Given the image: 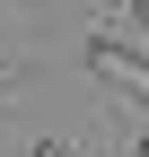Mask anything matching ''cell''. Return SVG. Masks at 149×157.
Listing matches in <instances>:
<instances>
[{
	"label": "cell",
	"mask_w": 149,
	"mask_h": 157,
	"mask_svg": "<svg viewBox=\"0 0 149 157\" xmlns=\"http://www.w3.org/2000/svg\"><path fill=\"white\" fill-rule=\"evenodd\" d=\"M88 61H97L105 78H114V87H132V96H149V52H132V44H123V35H88Z\"/></svg>",
	"instance_id": "cell-1"
},
{
	"label": "cell",
	"mask_w": 149,
	"mask_h": 157,
	"mask_svg": "<svg viewBox=\"0 0 149 157\" xmlns=\"http://www.w3.org/2000/svg\"><path fill=\"white\" fill-rule=\"evenodd\" d=\"M9 78H26V61H9V52H0V87H9Z\"/></svg>",
	"instance_id": "cell-2"
},
{
	"label": "cell",
	"mask_w": 149,
	"mask_h": 157,
	"mask_svg": "<svg viewBox=\"0 0 149 157\" xmlns=\"http://www.w3.org/2000/svg\"><path fill=\"white\" fill-rule=\"evenodd\" d=\"M26 157H70V148H62V140H35V148H26Z\"/></svg>",
	"instance_id": "cell-3"
},
{
	"label": "cell",
	"mask_w": 149,
	"mask_h": 157,
	"mask_svg": "<svg viewBox=\"0 0 149 157\" xmlns=\"http://www.w3.org/2000/svg\"><path fill=\"white\" fill-rule=\"evenodd\" d=\"M132 157H149V131H140V148H132Z\"/></svg>",
	"instance_id": "cell-4"
}]
</instances>
